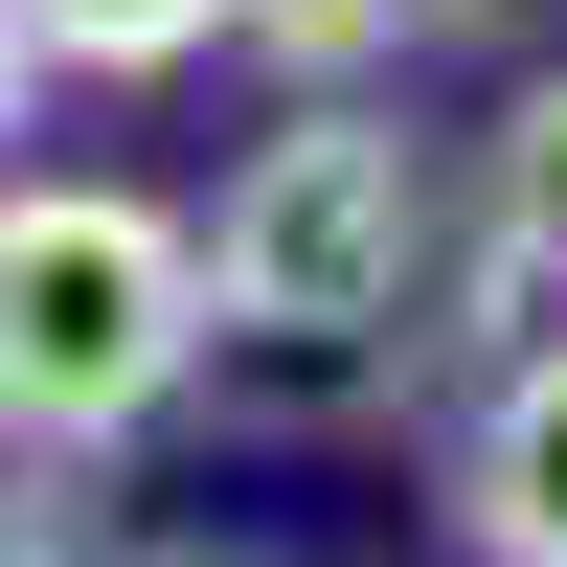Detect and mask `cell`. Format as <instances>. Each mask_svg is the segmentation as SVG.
I'll list each match as a JSON object with an SVG mask.
<instances>
[{
    "label": "cell",
    "instance_id": "6da1fadb",
    "mask_svg": "<svg viewBox=\"0 0 567 567\" xmlns=\"http://www.w3.org/2000/svg\"><path fill=\"white\" fill-rule=\"evenodd\" d=\"M227 341V272L136 182H0V454H136Z\"/></svg>",
    "mask_w": 567,
    "mask_h": 567
},
{
    "label": "cell",
    "instance_id": "7a4b0ae2",
    "mask_svg": "<svg viewBox=\"0 0 567 567\" xmlns=\"http://www.w3.org/2000/svg\"><path fill=\"white\" fill-rule=\"evenodd\" d=\"M205 272H227V341H296V363L386 341L409 272H432V159H409L363 91H296V136H250V159H227Z\"/></svg>",
    "mask_w": 567,
    "mask_h": 567
},
{
    "label": "cell",
    "instance_id": "3957f363",
    "mask_svg": "<svg viewBox=\"0 0 567 567\" xmlns=\"http://www.w3.org/2000/svg\"><path fill=\"white\" fill-rule=\"evenodd\" d=\"M454 545L477 567H567V341H523L454 432Z\"/></svg>",
    "mask_w": 567,
    "mask_h": 567
},
{
    "label": "cell",
    "instance_id": "277c9868",
    "mask_svg": "<svg viewBox=\"0 0 567 567\" xmlns=\"http://www.w3.org/2000/svg\"><path fill=\"white\" fill-rule=\"evenodd\" d=\"M477 296H567V69H523L477 136Z\"/></svg>",
    "mask_w": 567,
    "mask_h": 567
},
{
    "label": "cell",
    "instance_id": "5b68a950",
    "mask_svg": "<svg viewBox=\"0 0 567 567\" xmlns=\"http://www.w3.org/2000/svg\"><path fill=\"white\" fill-rule=\"evenodd\" d=\"M227 23H250V0H45V69H91V91H159V69H205Z\"/></svg>",
    "mask_w": 567,
    "mask_h": 567
},
{
    "label": "cell",
    "instance_id": "8992f818",
    "mask_svg": "<svg viewBox=\"0 0 567 567\" xmlns=\"http://www.w3.org/2000/svg\"><path fill=\"white\" fill-rule=\"evenodd\" d=\"M227 45H272V69H296V91H363V69H386V45H432V23H409V0H250V23H227Z\"/></svg>",
    "mask_w": 567,
    "mask_h": 567
},
{
    "label": "cell",
    "instance_id": "52a82bcc",
    "mask_svg": "<svg viewBox=\"0 0 567 567\" xmlns=\"http://www.w3.org/2000/svg\"><path fill=\"white\" fill-rule=\"evenodd\" d=\"M45 114V0H0V136Z\"/></svg>",
    "mask_w": 567,
    "mask_h": 567
},
{
    "label": "cell",
    "instance_id": "ba28073f",
    "mask_svg": "<svg viewBox=\"0 0 567 567\" xmlns=\"http://www.w3.org/2000/svg\"><path fill=\"white\" fill-rule=\"evenodd\" d=\"M409 23H432V45H454V23H523V0H409Z\"/></svg>",
    "mask_w": 567,
    "mask_h": 567
}]
</instances>
